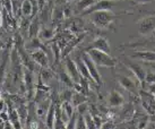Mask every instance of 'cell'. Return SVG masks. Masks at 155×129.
Returning a JSON list of instances; mask_svg holds the SVG:
<instances>
[{
  "label": "cell",
  "mask_w": 155,
  "mask_h": 129,
  "mask_svg": "<svg viewBox=\"0 0 155 129\" xmlns=\"http://www.w3.org/2000/svg\"><path fill=\"white\" fill-rule=\"evenodd\" d=\"M117 4L116 0H99V1H95L94 4L91 6L90 8H87L85 12H83L84 15H90L93 12L96 10H111V8Z\"/></svg>",
  "instance_id": "cell-6"
},
{
  "label": "cell",
  "mask_w": 155,
  "mask_h": 129,
  "mask_svg": "<svg viewBox=\"0 0 155 129\" xmlns=\"http://www.w3.org/2000/svg\"><path fill=\"white\" fill-rule=\"evenodd\" d=\"M51 102L52 101L50 99H45L40 101L39 104H38V108H36V116L39 117V118H45Z\"/></svg>",
  "instance_id": "cell-14"
},
{
  "label": "cell",
  "mask_w": 155,
  "mask_h": 129,
  "mask_svg": "<svg viewBox=\"0 0 155 129\" xmlns=\"http://www.w3.org/2000/svg\"><path fill=\"white\" fill-rule=\"evenodd\" d=\"M131 58L139 59L140 61L148 62V64H155V51H136Z\"/></svg>",
  "instance_id": "cell-13"
},
{
  "label": "cell",
  "mask_w": 155,
  "mask_h": 129,
  "mask_svg": "<svg viewBox=\"0 0 155 129\" xmlns=\"http://www.w3.org/2000/svg\"><path fill=\"white\" fill-rule=\"evenodd\" d=\"M54 118H56V105H54L53 102H51L50 107H49V110H48L47 116H45V125H47L48 128H53Z\"/></svg>",
  "instance_id": "cell-16"
},
{
  "label": "cell",
  "mask_w": 155,
  "mask_h": 129,
  "mask_svg": "<svg viewBox=\"0 0 155 129\" xmlns=\"http://www.w3.org/2000/svg\"><path fill=\"white\" fill-rule=\"evenodd\" d=\"M125 64H127V67H128L130 71L134 74L135 78L140 83V85H144L145 78H146V70L144 69L142 64H137V62H134V61H127Z\"/></svg>",
  "instance_id": "cell-4"
},
{
  "label": "cell",
  "mask_w": 155,
  "mask_h": 129,
  "mask_svg": "<svg viewBox=\"0 0 155 129\" xmlns=\"http://www.w3.org/2000/svg\"><path fill=\"white\" fill-rule=\"evenodd\" d=\"M91 22L99 28H108L116 21V15L111 10H96L90 14Z\"/></svg>",
  "instance_id": "cell-1"
},
{
  "label": "cell",
  "mask_w": 155,
  "mask_h": 129,
  "mask_svg": "<svg viewBox=\"0 0 155 129\" xmlns=\"http://www.w3.org/2000/svg\"><path fill=\"white\" fill-rule=\"evenodd\" d=\"M31 58L33 59L34 62H36L38 64H40L41 67H48L49 64V59H48V56L45 51L43 49H38V50H33L31 52Z\"/></svg>",
  "instance_id": "cell-10"
},
{
  "label": "cell",
  "mask_w": 155,
  "mask_h": 129,
  "mask_svg": "<svg viewBox=\"0 0 155 129\" xmlns=\"http://www.w3.org/2000/svg\"><path fill=\"white\" fill-rule=\"evenodd\" d=\"M40 32V25H39V19L38 18H34L32 23L28 26V34H30L31 39L34 38V36H38Z\"/></svg>",
  "instance_id": "cell-18"
},
{
  "label": "cell",
  "mask_w": 155,
  "mask_h": 129,
  "mask_svg": "<svg viewBox=\"0 0 155 129\" xmlns=\"http://www.w3.org/2000/svg\"><path fill=\"white\" fill-rule=\"evenodd\" d=\"M24 83H25L26 91L28 92V94L32 96L35 94L34 91V76L32 70L28 68H24Z\"/></svg>",
  "instance_id": "cell-12"
},
{
  "label": "cell",
  "mask_w": 155,
  "mask_h": 129,
  "mask_svg": "<svg viewBox=\"0 0 155 129\" xmlns=\"http://www.w3.org/2000/svg\"><path fill=\"white\" fill-rule=\"evenodd\" d=\"M84 118H85V122H86V128H96L94 124V119H93V116L90 113V111L86 112L84 114Z\"/></svg>",
  "instance_id": "cell-25"
},
{
  "label": "cell",
  "mask_w": 155,
  "mask_h": 129,
  "mask_svg": "<svg viewBox=\"0 0 155 129\" xmlns=\"http://www.w3.org/2000/svg\"><path fill=\"white\" fill-rule=\"evenodd\" d=\"M145 82L150 85L155 84V71H151V73H146V78H145Z\"/></svg>",
  "instance_id": "cell-31"
},
{
  "label": "cell",
  "mask_w": 155,
  "mask_h": 129,
  "mask_svg": "<svg viewBox=\"0 0 155 129\" xmlns=\"http://www.w3.org/2000/svg\"><path fill=\"white\" fill-rule=\"evenodd\" d=\"M87 49H97V50L104 51V52H107V53H110V52H111L110 43H109L108 40L105 39V38H103V36L96 38Z\"/></svg>",
  "instance_id": "cell-11"
},
{
  "label": "cell",
  "mask_w": 155,
  "mask_h": 129,
  "mask_svg": "<svg viewBox=\"0 0 155 129\" xmlns=\"http://www.w3.org/2000/svg\"><path fill=\"white\" fill-rule=\"evenodd\" d=\"M62 17H64V9L57 8L56 10L53 12V14H52V18H53L54 21H60V19H62Z\"/></svg>",
  "instance_id": "cell-30"
},
{
  "label": "cell",
  "mask_w": 155,
  "mask_h": 129,
  "mask_svg": "<svg viewBox=\"0 0 155 129\" xmlns=\"http://www.w3.org/2000/svg\"><path fill=\"white\" fill-rule=\"evenodd\" d=\"M125 98L118 91L112 90L108 95V105L110 108H120L125 105Z\"/></svg>",
  "instance_id": "cell-9"
},
{
  "label": "cell",
  "mask_w": 155,
  "mask_h": 129,
  "mask_svg": "<svg viewBox=\"0 0 155 129\" xmlns=\"http://www.w3.org/2000/svg\"><path fill=\"white\" fill-rule=\"evenodd\" d=\"M73 92L71 90H69V88H66L65 91H62V93H61V100L62 101H70L71 100V96H73Z\"/></svg>",
  "instance_id": "cell-29"
},
{
  "label": "cell",
  "mask_w": 155,
  "mask_h": 129,
  "mask_svg": "<svg viewBox=\"0 0 155 129\" xmlns=\"http://www.w3.org/2000/svg\"><path fill=\"white\" fill-rule=\"evenodd\" d=\"M77 116L78 113H73V116L69 118L68 122H67V125H66V128H75V126H76V120H77Z\"/></svg>",
  "instance_id": "cell-28"
},
{
  "label": "cell",
  "mask_w": 155,
  "mask_h": 129,
  "mask_svg": "<svg viewBox=\"0 0 155 129\" xmlns=\"http://www.w3.org/2000/svg\"><path fill=\"white\" fill-rule=\"evenodd\" d=\"M151 93L155 96V87H153V88H152V90H151Z\"/></svg>",
  "instance_id": "cell-35"
},
{
  "label": "cell",
  "mask_w": 155,
  "mask_h": 129,
  "mask_svg": "<svg viewBox=\"0 0 155 129\" xmlns=\"http://www.w3.org/2000/svg\"><path fill=\"white\" fill-rule=\"evenodd\" d=\"M21 12L24 17L28 18L34 14V6L32 0H23L22 5H21Z\"/></svg>",
  "instance_id": "cell-15"
},
{
  "label": "cell",
  "mask_w": 155,
  "mask_h": 129,
  "mask_svg": "<svg viewBox=\"0 0 155 129\" xmlns=\"http://www.w3.org/2000/svg\"><path fill=\"white\" fill-rule=\"evenodd\" d=\"M6 66H7V61H4V64L0 66V85L4 83L5 74H6Z\"/></svg>",
  "instance_id": "cell-32"
},
{
  "label": "cell",
  "mask_w": 155,
  "mask_h": 129,
  "mask_svg": "<svg viewBox=\"0 0 155 129\" xmlns=\"http://www.w3.org/2000/svg\"><path fill=\"white\" fill-rule=\"evenodd\" d=\"M86 52L96 66L105 67V68H114L116 67L117 61L114 58L110 56V53H107V52L97 50V49H87Z\"/></svg>",
  "instance_id": "cell-2"
},
{
  "label": "cell",
  "mask_w": 155,
  "mask_h": 129,
  "mask_svg": "<svg viewBox=\"0 0 155 129\" xmlns=\"http://www.w3.org/2000/svg\"><path fill=\"white\" fill-rule=\"evenodd\" d=\"M138 32L142 35H148L155 32V17L150 16L142 19L138 26Z\"/></svg>",
  "instance_id": "cell-7"
},
{
  "label": "cell",
  "mask_w": 155,
  "mask_h": 129,
  "mask_svg": "<svg viewBox=\"0 0 155 129\" xmlns=\"http://www.w3.org/2000/svg\"><path fill=\"white\" fill-rule=\"evenodd\" d=\"M5 7H6V10H8L9 14H12V8H10V7H13L12 0H5Z\"/></svg>",
  "instance_id": "cell-33"
},
{
  "label": "cell",
  "mask_w": 155,
  "mask_h": 129,
  "mask_svg": "<svg viewBox=\"0 0 155 129\" xmlns=\"http://www.w3.org/2000/svg\"><path fill=\"white\" fill-rule=\"evenodd\" d=\"M76 64H77V68L79 70V74H81V76H82L84 79H86V81H93L92 77H91L90 73H88V69H87L86 64L84 62L82 58H77V60H76Z\"/></svg>",
  "instance_id": "cell-17"
},
{
  "label": "cell",
  "mask_w": 155,
  "mask_h": 129,
  "mask_svg": "<svg viewBox=\"0 0 155 129\" xmlns=\"http://www.w3.org/2000/svg\"><path fill=\"white\" fill-rule=\"evenodd\" d=\"M76 109H77L78 114H82V116H84V114H85L86 112H88V110H90V108H88V105H87L86 102L81 103L79 105H77V107H76Z\"/></svg>",
  "instance_id": "cell-27"
},
{
  "label": "cell",
  "mask_w": 155,
  "mask_h": 129,
  "mask_svg": "<svg viewBox=\"0 0 155 129\" xmlns=\"http://www.w3.org/2000/svg\"><path fill=\"white\" fill-rule=\"evenodd\" d=\"M60 81L64 83L67 87H69V88L74 87V84H75L73 79L70 78V76L67 74V71H62V73H60Z\"/></svg>",
  "instance_id": "cell-22"
},
{
  "label": "cell",
  "mask_w": 155,
  "mask_h": 129,
  "mask_svg": "<svg viewBox=\"0 0 155 129\" xmlns=\"http://www.w3.org/2000/svg\"><path fill=\"white\" fill-rule=\"evenodd\" d=\"M75 128H79V129H84L86 128V122H85V118L82 114H78L77 116V120H76V126Z\"/></svg>",
  "instance_id": "cell-26"
},
{
  "label": "cell",
  "mask_w": 155,
  "mask_h": 129,
  "mask_svg": "<svg viewBox=\"0 0 155 129\" xmlns=\"http://www.w3.org/2000/svg\"><path fill=\"white\" fill-rule=\"evenodd\" d=\"M65 67H66V71L68 74L70 78L74 81V83H79L81 79H82V76L79 74V70L77 68V64H76V61H73L71 59L67 58L65 61Z\"/></svg>",
  "instance_id": "cell-8"
},
{
  "label": "cell",
  "mask_w": 155,
  "mask_h": 129,
  "mask_svg": "<svg viewBox=\"0 0 155 129\" xmlns=\"http://www.w3.org/2000/svg\"><path fill=\"white\" fill-rule=\"evenodd\" d=\"M82 59L84 60L85 64H86L87 69H88V73H90L91 77L93 79V82H95L97 85H101V84H102V77H101L99 70H97V66L94 64V61L91 59V57L88 56L87 52H84V53H83Z\"/></svg>",
  "instance_id": "cell-3"
},
{
  "label": "cell",
  "mask_w": 155,
  "mask_h": 129,
  "mask_svg": "<svg viewBox=\"0 0 155 129\" xmlns=\"http://www.w3.org/2000/svg\"><path fill=\"white\" fill-rule=\"evenodd\" d=\"M95 2V0H78L76 4V8L78 12H85Z\"/></svg>",
  "instance_id": "cell-21"
},
{
  "label": "cell",
  "mask_w": 155,
  "mask_h": 129,
  "mask_svg": "<svg viewBox=\"0 0 155 129\" xmlns=\"http://www.w3.org/2000/svg\"><path fill=\"white\" fill-rule=\"evenodd\" d=\"M87 99L86 96L84 94H82L81 92H76V93H74L73 96H71V100H70V102L73 104L74 107H77L81 103H84V102H86Z\"/></svg>",
  "instance_id": "cell-19"
},
{
  "label": "cell",
  "mask_w": 155,
  "mask_h": 129,
  "mask_svg": "<svg viewBox=\"0 0 155 129\" xmlns=\"http://www.w3.org/2000/svg\"><path fill=\"white\" fill-rule=\"evenodd\" d=\"M27 48H30L31 50L33 51V50H38V49H43V45H42V43H41V40L38 38V36H34V38H32L30 42V45Z\"/></svg>",
  "instance_id": "cell-23"
},
{
  "label": "cell",
  "mask_w": 155,
  "mask_h": 129,
  "mask_svg": "<svg viewBox=\"0 0 155 129\" xmlns=\"http://www.w3.org/2000/svg\"><path fill=\"white\" fill-rule=\"evenodd\" d=\"M134 4H147V2H152L155 0H131Z\"/></svg>",
  "instance_id": "cell-34"
},
{
  "label": "cell",
  "mask_w": 155,
  "mask_h": 129,
  "mask_svg": "<svg viewBox=\"0 0 155 129\" xmlns=\"http://www.w3.org/2000/svg\"><path fill=\"white\" fill-rule=\"evenodd\" d=\"M118 83L120 84L126 91H128L130 93H136L138 86L140 85V83L138 82L137 79L131 77H127V76H122V75H118L117 76Z\"/></svg>",
  "instance_id": "cell-5"
},
{
  "label": "cell",
  "mask_w": 155,
  "mask_h": 129,
  "mask_svg": "<svg viewBox=\"0 0 155 129\" xmlns=\"http://www.w3.org/2000/svg\"><path fill=\"white\" fill-rule=\"evenodd\" d=\"M52 78H53V74H52V71L50 70V69H47V67H45V69H43L42 73H41V79H42V82L48 83L49 81H51Z\"/></svg>",
  "instance_id": "cell-24"
},
{
  "label": "cell",
  "mask_w": 155,
  "mask_h": 129,
  "mask_svg": "<svg viewBox=\"0 0 155 129\" xmlns=\"http://www.w3.org/2000/svg\"><path fill=\"white\" fill-rule=\"evenodd\" d=\"M66 1H69V0H66Z\"/></svg>",
  "instance_id": "cell-36"
},
{
  "label": "cell",
  "mask_w": 155,
  "mask_h": 129,
  "mask_svg": "<svg viewBox=\"0 0 155 129\" xmlns=\"http://www.w3.org/2000/svg\"><path fill=\"white\" fill-rule=\"evenodd\" d=\"M154 51H155V49H154Z\"/></svg>",
  "instance_id": "cell-37"
},
{
  "label": "cell",
  "mask_w": 155,
  "mask_h": 129,
  "mask_svg": "<svg viewBox=\"0 0 155 129\" xmlns=\"http://www.w3.org/2000/svg\"><path fill=\"white\" fill-rule=\"evenodd\" d=\"M39 34H40V38H41L42 40L49 41V40L53 39V36H54V30H53V28L43 27L42 30H40Z\"/></svg>",
  "instance_id": "cell-20"
}]
</instances>
